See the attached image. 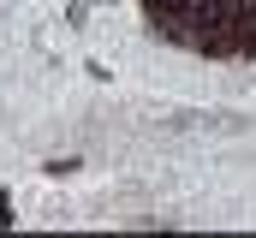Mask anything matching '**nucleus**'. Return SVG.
Segmentation results:
<instances>
[{"instance_id":"obj_1","label":"nucleus","mask_w":256,"mask_h":238,"mask_svg":"<svg viewBox=\"0 0 256 238\" xmlns=\"http://www.w3.org/2000/svg\"><path fill=\"white\" fill-rule=\"evenodd\" d=\"M196 0H143V12H149V24H161V18H185Z\"/></svg>"}]
</instances>
